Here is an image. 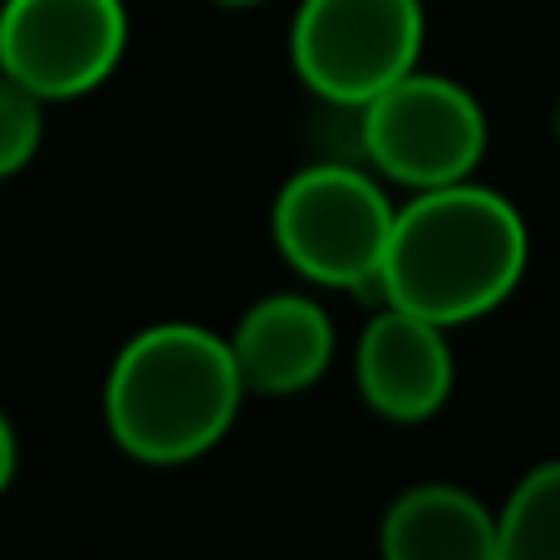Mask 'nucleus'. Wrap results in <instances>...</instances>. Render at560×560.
<instances>
[{
    "label": "nucleus",
    "instance_id": "obj_3",
    "mask_svg": "<svg viewBox=\"0 0 560 560\" xmlns=\"http://www.w3.org/2000/svg\"><path fill=\"white\" fill-rule=\"evenodd\" d=\"M394 232V207L384 187L354 163L300 167L285 177L271 207L276 252L295 276H305L319 290H354L369 295L378 285V266Z\"/></svg>",
    "mask_w": 560,
    "mask_h": 560
},
{
    "label": "nucleus",
    "instance_id": "obj_12",
    "mask_svg": "<svg viewBox=\"0 0 560 560\" xmlns=\"http://www.w3.org/2000/svg\"><path fill=\"white\" fill-rule=\"evenodd\" d=\"M15 463H20V443H15V428H10V418L0 413V497H5V487L15 482Z\"/></svg>",
    "mask_w": 560,
    "mask_h": 560
},
{
    "label": "nucleus",
    "instance_id": "obj_4",
    "mask_svg": "<svg viewBox=\"0 0 560 560\" xmlns=\"http://www.w3.org/2000/svg\"><path fill=\"white\" fill-rule=\"evenodd\" d=\"M359 153L408 192L467 183L487 158V114L457 79L408 69L359 108Z\"/></svg>",
    "mask_w": 560,
    "mask_h": 560
},
{
    "label": "nucleus",
    "instance_id": "obj_1",
    "mask_svg": "<svg viewBox=\"0 0 560 560\" xmlns=\"http://www.w3.org/2000/svg\"><path fill=\"white\" fill-rule=\"evenodd\" d=\"M532 232L516 202L482 183H447L394 207V232L374 295L443 329L472 325L516 295Z\"/></svg>",
    "mask_w": 560,
    "mask_h": 560
},
{
    "label": "nucleus",
    "instance_id": "obj_10",
    "mask_svg": "<svg viewBox=\"0 0 560 560\" xmlns=\"http://www.w3.org/2000/svg\"><path fill=\"white\" fill-rule=\"evenodd\" d=\"M492 560H560V457L532 467L506 492Z\"/></svg>",
    "mask_w": 560,
    "mask_h": 560
},
{
    "label": "nucleus",
    "instance_id": "obj_8",
    "mask_svg": "<svg viewBox=\"0 0 560 560\" xmlns=\"http://www.w3.org/2000/svg\"><path fill=\"white\" fill-rule=\"evenodd\" d=\"M232 359L246 394L290 398L315 388L335 364V315L315 295H261L232 329Z\"/></svg>",
    "mask_w": 560,
    "mask_h": 560
},
{
    "label": "nucleus",
    "instance_id": "obj_13",
    "mask_svg": "<svg viewBox=\"0 0 560 560\" xmlns=\"http://www.w3.org/2000/svg\"><path fill=\"white\" fill-rule=\"evenodd\" d=\"M212 5H232V10H246V5H261V0H212Z\"/></svg>",
    "mask_w": 560,
    "mask_h": 560
},
{
    "label": "nucleus",
    "instance_id": "obj_6",
    "mask_svg": "<svg viewBox=\"0 0 560 560\" xmlns=\"http://www.w3.org/2000/svg\"><path fill=\"white\" fill-rule=\"evenodd\" d=\"M128 49L124 0H5L0 5V74L39 104L84 98L118 69Z\"/></svg>",
    "mask_w": 560,
    "mask_h": 560
},
{
    "label": "nucleus",
    "instance_id": "obj_11",
    "mask_svg": "<svg viewBox=\"0 0 560 560\" xmlns=\"http://www.w3.org/2000/svg\"><path fill=\"white\" fill-rule=\"evenodd\" d=\"M45 138V104L15 79L0 74V183L25 173Z\"/></svg>",
    "mask_w": 560,
    "mask_h": 560
},
{
    "label": "nucleus",
    "instance_id": "obj_5",
    "mask_svg": "<svg viewBox=\"0 0 560 560\" xmlns=\"http://www.w3.org/2000/svg\"><path fill=\"white\" fill-rule=\"evenodd\" d=\"M423 0H300L290 65L329 108H364L423 55Z\"/></svg>",
    "mask_w": 560,
    "mask_h": 560
},
{
    "label": "nucleus",
    "instance_id": "obj_2",
    "mask_svg": "<svg viewBox=\"0 0 560 560\" xmlns=\"http://www.w3.org/2000/svg\"><path fill=\"white\" fill-rule=\"evenodd\" d=\"M246 384L226 335L192 319L148 325L114 354L104 423L133 463L183 467L207 457L242 413Z\"/></svg>",
    "mask_w": 560,
    "mask_h": 560
},
{
    "label": "nucleus",
    "instance_id": "obj_14",
    "mask_svg": "<svg viewBox=\"0 0 560 560\" xmlns=\"http://www.w3.org/2000/svg\"><path fill=\"white\" fill-rule=\"evenodd\" d=\"M556 143H560V104H556Z\"/></svg>",
    "mask_w": 560,
    "mask_h": 560
},
{
    "label": "nucleus",
    "instance_id": "obj_7",
    "mask_svg": "<svg viewBox=\"0 0 560 560\" xmlns=\"http://www.w3.org/2000/svg\"><path fill=\"white\" fill-rule=\"evenodd\" d=\"M457 384V359L447 329L398 305H378V315L359 329L354 388L384 423H428L447 408Z\"/></svg>",
    "mask_w": 560,
    "mask_h": 560
},
{
    "label": "nucleus",
    "instance_id": "obj_9",
    "mask_svg": "<svg viewBox=\"0 0 560 560\" xmlns=\"http://www.w3.org/2000/svg\"><path fill=\"white\" fill-rule=\"evenodd\" d=\"M384 560H492L497 512L457 482H418L388 502L378 522Z\"/></svg>",
    "mask_w": 560,
    "mask_h": 560
}]
</instances>
